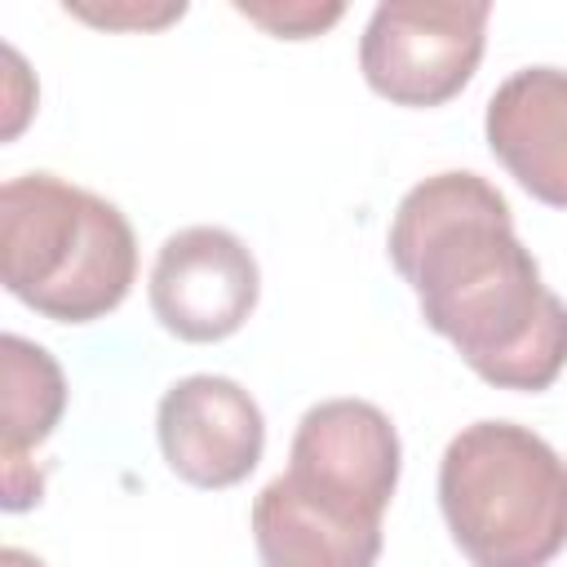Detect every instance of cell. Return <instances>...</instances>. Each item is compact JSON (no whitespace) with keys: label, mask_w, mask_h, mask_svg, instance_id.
Segmentation results:
<instances>
[{"label":"cell","mask_w":567,"mask_h":567,"mask_svg":"<svg viewBox=\"0 0 567 567\" xmlns=\"http://www.w3.org/2000/svg\"><path fill=\"white\" fill-rule=\"evenodd\" d=\"M390 261L421 319L496 390H549L567 368V306L540 284L505 195L478 173L416 182L390 226Z\"/></svg>","instance_id":"cell-1"},{"label":"cell","mask_w":567,"mask_h":567,"mask_svg":"<svg viewBox=\"0 0 567 567\" xmlns=\"http://www.w3.org/2000/svg\"><path fill=\"white\" fill-rule=\"evenodd\" d=\"M137 275L128 217L102 195L53 173L0 186V279L44 319L89 323L111 315Z\"/></svg>","instance_id":"cell-2"},{"label":"cell","mask_w":567,"mask_h":567,"mask_svg":"<svg viewBox=\"0 0 567 567\" xmlns=\"http://www.w3.org/2000/svg\"><path fill=\"white\" fill-rule=\"evenodd\" d=\"M439 505L474 567H545L567 549V461L527 425H465L439 461Z\"/></svg>","instance_id":"cell-3"},{"label":"cell","mask_w":567,"mask_h":567,"mask_svg":"<svg viewBox=\"0 0 567 567\" xmlns=\"http://www.w3.org/2000/svg\"><path fill=\"white\" fill-rule=\"evenodd\" d=\"M492 9L483 0H385L372 9L359 66L394 106H443L478 71Z\"/></svg>","instance_id":"cell-4"},{"label":"cell","mask_w":567,"mask_h":567,"mask_svg":"<svg viewBox=\"0 0 567 567\" xmlns=\"http://www.w3.org/2000/svg\"><path fill=\"white\" fill-rule=\"evenodd\" d=\"M284 478L315 509L354 527H381L399 487V434L377 403H315L292 434Z\"/></svg>","instance_id":"cell-5"},{"label":"cell","mask_w":567,"mask_h":567,"mask_svg":"<svg viewBox=\"0 0 567 567\" xmlns=\"http://www.w3.org/2000/svg\"><path fill=\"white\" fill-rule=\"evenodd\" d=\"M261 292L248 244L221 226H186L164 239L151 270V310L182 341H221L244 328Z\"/></svg>","instance_id":"cell-6"},{"label":"cell","mask_w":567,"mask_h":567,"mask_svg":"<svg viewBox=\"0 0 567 567\" xmlns=\"http://www.w3.org/2000/svg\"><path fill=\"white\" fill-rule=\"evenodd\" d=\"M159 452L168 470L190 487H235L244 483L266 447V421L257 399L230 377H182L164 390L159 412Z\"/></svg>","instance_id":"cell-7"},{"label":"cell","mask_w":567,"mask_h":567,"mask_svg":"<svg viewBox=\"0 0 567 567\" xmlns=\"http://www.w3.org/2000/svg\"><path fill=\"white\" fill-rule=\"evenodd\" d=\"M487 146L532 199L567 208V71H514L487 102Z\"/></svg>","instance_id":"cell-8"},{"label":"cell","mask_w":567,"mask_h":567,"mask_svg":"<svg viewBox=\"0 0 567 567\" xmlns=\"http://www.w3.org/2000/svg\"><path fill=\"white\" fill-rule=\"evenodd\" d=\"M252 540L261 567H372L381 554V527H354L315 509L284 474L252 501Z\"/></svg>","instance_id":"cell-9"},{"label":"cell","mask_w":567,"mask_h":567,"mask_svg":"<svg viewBox=\"0 0 567 567\" xmlns=\"http://www.w3.org/2000/svg\"><path fill=\"white\" fill-rule=\"evenodd\" d=\"M4 509H27L40 501V474H27V452L53 434L66 408V381L58 359L18 337L4 332Z\"/></svg>","instance_id":"cell-10"},{"label":"cell","mask_w":567,"mask_h":567,"mask_svg":"<svg viewBox=\"0 0 567 567\" xmlns=\"http://www.w3.org/2000/svg\"><path fill=\"white\" fill-rule=\"evenodd\" d=\"M235 13H244L257 27H266L270 35L310 40V35L328 31L346 13V4H252V0H235Z\"/></svg>","instance_id":"cell-11"},{"label":"cell","mask_w":567,"mask_h":567,"mask_svg":"<svg viewBox=\"0 0 567 567\" xmlns=\"http://www.w3.org/2000/svg\"><path fill=\"white\" fill-rule=\"evenodd\" d=\"M75 18H89V22H102V27H124V22H133V27H159V22H173V18H182L186 13V4H164V9H155V13H146V9H124V13H115V9H84V4H66Z\"/></svg>","instance_id":"cell-12"},{"label":"cell","mask_w":567,"mask_h":567,"mask_svg":"<svg viewBox=\"0 0 567 567\" xmlns=\"http://www.w3.org/2000/svg\"><path fill=\"white\" fill-rule=\"evenodd\" d=\"M0 567H44V563H40L35 554H27V549H13V545H9V549L0 554Z\"/></svg>","instance_id":"cell-13"}]
</instances>
